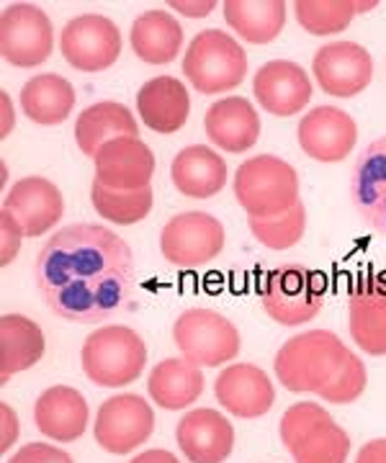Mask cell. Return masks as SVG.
I'll use <instances>...</instances> for the list:
<instances>
[{
	"label": "cell",
	"instance_id": "26",
	"mask_svg": "<svg viewBox=\"0 0 386 463\" xmlns=\"http://www.w3.org/2000/svg\"><path fill=\"white\" fill-rule=\"evenodd\" d=\"M137 134H139V127H137L135 114L117 100L93 103L75 121V142L88 157H96V152L114 139L137 137Z\"/></svg>",
	"mask_w": 386,
	"mask_h": 463
},
{
	"label": "cell",
	"instance_id": "12",
	"mask_svg": "<svg viewBox=\"0 0 386 463\" xmlns=\"http://www.w3.org/2000/svg\"><path fill=\"white\" fill-rule=\"evenodd\" d=\"M315 80L335 99H353L369 88L373 78V60L366 47L355 42H333L315 54Z\"/></svg>",
	"mask_w": 386,
	"mask_h": 463
},
{
	"label": "cell",
	"instance_id": "35",
	"mask_svg": "<svg viewBox=\"0 0 386 463\" xmlns=\"http://www.w3.org/2000/svg\"><path fill=\"white\" fill-rule=\"evenodd\" d=\"M330 422H335V420L322 404H317V402H299V404L288 407L284 417H281V428H278L281 443H284L288 453H294L309 435H315Z\"/></svg>",
	"mask_w": 386,
	"mask_h": 463
},
{
	"label": "cell",
	"instance_id": "13",
	"mask_svg": "<svg viewBox=\"0 0 386 463\" xmlns=\"http://www.w3.org/2000/svg\"><path fill=\"white\" fill-rule=\"evenodd\" d=\"M299 145L317 163H343L358 142L351 114L335 106H317L299 121Z\"/></svg>",
	"mask_w": 386,
	"mask_h": 463
},
{
	"label": "cell",
	"instance_id": "33",
	"mask_svg": "<svg viewBox=\"0 0 386 463\" xmlns=\"http://www.w3.org/2000/svg\"><path fill=\"white\" fill-rule=\"evenodd\" d=\"M248 227L252 237L268 250H288L294 248L304 237L306 230V209L299 201L294 209H288L281 216H270V219H250L248 216Z\"/></svg>",
	"mask_w": 386,
	"mask_h": 463
},
{
	"label": "cell",
	"instance_id": "30",
	"mask_svg": "<svg viewBox=\"0 0 386 463\" xmlns=\"http://www.w3.org/2000/svg\"><path fill=\"white\" fill-rule=\"evenodd\" d=\"M221 11L230 29L250 44H268L284 32V0H227Z\"/></svg>",
	"mask_w": 386,
	"mask_h": 463
},
{
	"label": "cell",
	"instance_id": "11",
	"mask_svg": "<svg viewBox=\"0 0 386 463\" xmlns=\"http://www.w3.org/2000/svg\"><path fill=\"white\" fill-rule=\"evenodd\" d=\"M60 50L65 62L80 72H103L121 54V33L111 18L101 14H85L65 24L60 36Z\"/></svg>",
	"mask_w": 386,
	"mask_h": 463
},
{
	"label": "cell",
	"instance_id": "36",
	"mask_svg": "<svg viewBox=\"0 0 386 463\" xmlns=\"http://www.w3.org/2000/svg\"><path fill=\"white\" fill-rule=\"evenodd\" d=\"M366 383H369L366 364L358 355L348 353V358L343 361L340 371L319 392V397L325 399V402H333V404H351V402H355V399L366 392Z\"/></svg>",
	"mask_w": 386,
	"mask_h": 463
},
{
	"label": "cell",
	"instance_id": "34",
	"mask_svg": "<svg viewBox=\"0 0 386 463\" xmlns=\"http://www.w3.org/2000/svg\"><path fill=\"white\" fill-rule=\"evenodd\" d=\"M348 456H351V435L337 422H330L315 435H309L291 453L294 463H345Z\"/></svg>",
	"mask_w": 386,
	"mask_h": 463
},
{
	"label": "cell",
	"instance_id": "29",
	"mask_svg": "<svg viewBox=\"0 0 386 463\" xmlns=\"http://www.w3.org/2000/svg\"><path fill=\"white\" fill-rule=\"evenodd\" d=\"M75 106V88L62 75L44 72L34 75L21 90V109L24 116L42 127L62 124Z\"/></svg>",
	"mask_w": 386,
	"mask_h": 463
},
{
	"label": "cell",
	"instance_id": "25",
	"mask_svg": "<svg viewBox=\"0 0 386 463\" xmlns=\"http://www.w3.org/2000/svg\"><path fill=\"white\" fill-rule=\"evenodd\" d=\"M47 350V337L34 319L3 315L0 319V381L8 383L16 373L34 368Z\"/></svg>",
	"mask_w": 386,
	"mask_h": 463
},
{
	"label": "cell",
	"instance_id": "38",
	"mask_svg": "<svg viewBox=\"0 0 386 463\" xmlns=\"http://www.w3.org/2000/svg\"><path fill=\"white\" fill-rule=\"evenodd\" d=\"M24 237L26 234L21 230V224L3 209L0 212V265L14 263V258L18 255V248H21V240Z\"/></svg>",
	"mask_w": 386,
	"mask_h": 463
},
{
	"label": "cell",
	"instance_id": "17",
	"mask_svg": "<svg viewBox=\"0 0 386 463\" xmlns=\"http://www.w3.org/2000/svg\"><path fill=\"white\" fill-rule=\"evenodd\" d=\"M258 103L273 116L302 114L312 100V80L306 70L291 60H270L252 78Z\"/></svg>",
	"mask_w": 386,
	"mask_h": 463
},
{
	"label": "cell",
	"instance_id": "28",
	"mask_svg": "<svg viewBox=\"0 0 386 463\" xmlns=\"http://www.w3.org/2000/svg\"><path fill=\"white\" fill-rule=\"evenodd\" d=\"M129 42L135 54L147 65H168L184 47V29L168 11H145L135 18Z\"/></svg>",
	"mask_w": 386,
	"mask_h": 463
},
{
	"label": "cell",
	"instance_id": "18",
	"mask_svg": "<svg viewBox=\"0 0 386 463\" xmlns=\"http://www.w3.org/2000/svg\"><path fill=\"white\" fill-rule=\"evenodd\" d=\"M3 209L16 219L26 237H42L65 216V199L52 181L29 175L8 191Z\"/></svg>",
	"mask_w": 386,
	"mask_h": 463
},
{
	"label": "cell",
	"instance_id": "39",
	"mask_svg": "<svg viewBox=\"0 0 386 463\" xmlns=\"http://www.w3.org/2000/svg\"><path fill=\"white\" fill-rule=\"evenodd\" d=\"M18 414L14 412L11 404L0 402V453L11 450L18 440Z\"/></svg>",
	"mask_w": 386,
	"mask_h": 463
},
{
	"label": "cell",
	"instance_id": "19",
	"mask_svg": "<svg viewBox=\"0 0 386 463\" xmlns=\"http://www.w3.org/2000/svg\"><path fill=\"white\" fill-rule=\"evenodd\" d=\"M348 330L369 355H386V273L366 276L353 286Z\"/></svg>",
	"mask_w": 386,
	"mask_h": 463
},
{
	"label": "cell",
	"instance_id": "2",
	"mask_svg": "<svg viewBox=\"0 0 386 463\" xmlns=\"http://www.w3.org/2000/svg\"><path fill=\"white\" fill-rule=\"evenodd\" d=\"M348 347L335 332L309 330L286 340L276 353V379L294 394H319L348 358Z\"/></svg>",
	"mask_w": 386,
	"mask_h": 463
},
{
	"label": "cell",
	"instance_id": "14",
	"mask_svg": "<svg viewBox=\"0 0 386 463\" xmlns=\"http://www.w3.org/2000/svg\"><path fill=\"white\" fill-rule=\"evenodd\" d=\"M217 402L240 420H258L276 404V389L270 376L252 364L227 365L214 381Z\"/></svg>",
	"mask_w": 386,
	"mask_h": 463
},
{
	"label": "cell",
	"instance_id": "27",
	"mask_svg": "<svg viewBox=\"0 0 386 463\" xmlns=\"http://www.w3.org/2000/svg\"><path fill=\"white\" fill-rule=\"evenodd\" d=\"M152 402L168 412L188 410L203 392V371L185 358H168L152 368L147 379Z\"/></svg>",
	"mask_w": 386,
	"mask_h": 463
},
{
	"label": "cell",
	"instance_id": "22",
	"mask_svg": "<svg viewBox=\"0 0 386 463\" xmlns=\"http://www.w3.org/2000/svg\"><path fill=\"white\" fill-rule=\"evenodd\" d=\"M203 129L219 149L242 155L260 137V116L248 99L230 96L209 106L203 116Z\"/></svg>",
	"mask_w": 386,
	"mask_h": 463
},
{
	"label": "cell",
	"instance_id": "37",
	"mask_svg": "<svg viewBox=\"0 0 386 463\" xmlns=\"http://www.w3.org/2000/svg\"><path fill=\"white\" fill-rule=\"evenodd\" d=\"M8 463H75L72 456L52 443H26L8 458Z\"/></svg>",
	"mask_w": 386,
	"mask_h": 463
},
{
	"label": "cell",
	"instance_id": "5",
	"mask_svg": "<svg viewBox=\"0 0 386 463\" xmlns=\"http://www.w3.org/2000/svg\"><path fill=\"white\" fill-rule=\"evenodd\" d=\"M83 373L96 386L121 389L135 383L147 365V345L132 327L106 325L85 340Z\"/></svg>",
	"mask_w": 386,
	"mask_h": 463
},
{
	"label": "cell",
	"instance_id": "9",
	"mask_svg": "<svg viewBox=\"0 0 386 463\" xmlns=\"http://www.w3.org/2000/svg\"><path fill=\"white\" fill-rule=\"evenodd\" d=\"M160 250L175 268H202L224 250V227L206 212L175 214L160 232Z\"/></svg>",
	"mask_w": 386,
	"mask_h": 463
},
{
	"label": "cell",
	"instance_id": "32",
	"mask_svg": "<svg viewBox=\"0 0 386 463\" xmlns=\"http://www.w3.org/2000/svg\"><path fill=\"white\" fill-rule=\"evenodd\" d=\"M90 201L106 222L129 227V224L147 219L155 196H152V185L142 188V191H114V188H106L103 183L93 181Z\"/></svg>",
	"mask_w": 386,
	"mask_h": 463
},
{
	"label": "cell",
	"instance_id": "40",
	"mask_svg": "<svg viewBox=\"0 0 386 463\" xmlns=\"http://www.w3.org/2000/svg\"><path fill=\"white\" fill-rule=\"evenodd\" d=\"M173 11H178V14H184L188 18H203L209 16L214 8H217V3L214 0H202V3H188V0H170L168 3Z\"/></svg>",
	"mask_w": 386,
	"mask_h": 463
},
{
	"label": "cell",
	"instance_id": "1",
	"mask_svg": "<svg viewBox=\"0 0 386 463\" xmlns=\"http://www.w3.org/2000/svg\"><path fill=\"white\" fill-rule=\"evenodd\" d=\"M36 286L60 319L99 325L132 298L135 255L117 232L101 224H70L39 250Z\"/></svg>",
	"mask_w": 386,
	"mask_h": 463
},
{
	"label": "cell",
	"instance_id": "16",
	"mask_svg": "<svg viewBox=\"0 0 386 463\" xmlns=\"http://www.w3.org/2000/svg\"><path fill=\"white\" fill-rule=\"evenodd\" d=\"M96 181L114 191L150 188L155 175V155L139 137H121L103 145L96 157Z\"/></svg>",
	"mask_w": 386,
	"mask_h": 463
},
{
	"label": "cell",
	"instance_id": "8",
	"mask_svg": "<svg viewBox=\"0 0 386 463\" xmlns=\"http://www.w3.org/2000/svg\"><path fill=\"white\" fill-rule=\"evenodd\" d=\"M54 29L34 3H11L0 16V54L16 67H39L50 60Z\"/></svg>",
	"mask_w": 386,
	"mask_h": 463
},
{
	"label": "cell",
	"instance_id": "7",
	"mask_svg": "<svg viewBox=\"0 0 386 463\" xmlns=\"http://www.w3.org/2000/svg\"><path fill=\"white\" fill-rule=\"evenodd\" d=\"M173 340L184 353L185 361L199 368H217L230 364L240 353V332L232 325V319L202 307L185 309L175 319Z\"/></svg>",
	"mask_w": 386,
	"mask_h": 463
},
{
	"label": "cell",
	"instance_id": "43",
	"mask_svg": "<svg viewBox=\"0 0 386 463\" xmlns=\"http://www.w3.org/2000/svg\"><path fill=\"white\" fill-rule=\"evenodd\" d=\"M129 463H181L170 450H163V448H152V450H145L135 456Z\"/></svg>",
	"mask_w": 386,
	"mask_h": 463
},
{
	"label": "cell",
	"instance_id": "24",
	"mask_svg": "<svg viewBox=\"0 0 386 463\" xmlns=\"http://www.w3.org/2000/svg\"><path fill=\"white\" fill-rule=\"evenodd\" d=\"M170 178L188 199H212L227 185V163L206 145H191L175 155Z\"/></svg>",
	"mask_w": 386,
	"mask_h": 463
},
{
	"label": "cell",
	"instance_id": "15",
	"mask_svg": "<svg viewBox=\"0 0 386 463\" xmlns=\"http://www.w3.org/2000/svg\"><path fill=\"white\" fill-rule=\"evenodd\" d=\"M175 440L188 463H224L235 450V428L217 410H191L178 420Z\"/></svg>",
	"mask_w": 386,
	"mask_h": 463
},
{
	"label": "cell",
	"instance_id": "20",
	"mask_svg": "<svg viewBox=\"0 0 386 463\" xmlns=\"http://www.w3.org/2000/svg\"><path fill=\"white\" fill-rule=\"evenodd\" d=\"M34 422L36 430L54 443H75L88 430L90 407L78 389L57 383L36 399Z\"/></svg>",
	"mask_w": 386,
	"mask_h": 463
},
{
	"label": "cell",
	"instance_id": "10",
	"mask_svg": "<svg viewBox=\"0 0 386 463\" xmlns=\"http://www.w3.org/2000/svg\"><path fill=\"white\" fill-rule=\"evenodd\" d=\"M152 432H155V412L150 402L139 394H117L106 399L93 422L96 443L114 456H127L137 450L142 443L150 440Z\"/></svg>",
	"mask_w": 386,
	"mask_h": 463
},
{
	"label": "cell",
	"instance_id": "3",
	"mask_svg": "<svg viewBox=\"0 0 386 463\" xmlns=\"http://www.w3.org/2000/svg\"><path fill=\"white\" fill-rule=\"evenodd\" d=\"M235 196L250 219L281 216L299 203V175L276 155H255L237 167Z\"/></svg>",
	"mask_w": 386,
	"mask_h": 463
},
{
	"label": "cell",
	"instance_id": "42",
	"mask_svg": "<svg viewBox=\"0 0 386 463\" xmlns=\"http://www.w3.org/2000/svg\"><path fill=\"white\" fill-rule=\"evenodd\" d=\"M14 121H16L14 103H11V96L3 90V93H0V137H3V139L11 134V129H14Z\"/></svg>",
	"mask_w": 386,
	"mask_h": 463
},
{
	"label": "cell",
	"instance_id": "4",
	"mask_svg": "<svg viewBox=\"0 0 386 463\" xmlns=\"http://www.w3.org/2000/svg\"><path fill=\"white\" fill-rule=\"evenodd\" d=\"M258 291L263 309L273 322L299 327L319 315L327 294V279L306 265L286 263L268 270L260 279Z\"/></svg>",
	"mask_w": 386,
	"mask_h": 463
},
{
	"label": "cell",
	"instance_id": "6",
	"mask_svg": "<svg viewBox=\"0 0 386 463\" xmlns=\"http://www.w3.org/2000/svg\"><path fill=\"white\" fill-rule=\"evenodd\" d=\"M184 72L188 83L203 96L227 93L245 80L248 54L227 32H199L184 54Z\"/></svg>",
	"mask_w": 386,
	"mask_h": 463
},
{
	"label": "cell",
	"instance_id": "23",
	"mask_svg": "<svg viewBox=\"0 0 386 463\" xmlns=\"http://www.w3.org/2000/svg\"><path fill=\"white\" fill-rule=\"evenodd\" d=\"M137 114L157 134H175L184 129L191 114V96L178 78H152L137 93Z\"/></svg>",
	"mask_w": 386,
	"mask_h": 463
},
{
	"label": "cell",
	"instance_id": "21",
	"mask_svg": "<svg viewBox=\"0 0 386 463\" xmlns=\"http://www.w3.org/2000/svg\"><path fill=\"white\" fill-rule=\"evenodd\" d=\"M351 201L371 230L386 237V137L361 152L353 167Z\"/></svg>",
	"mask_w": 386,
	"mask_h": 463
},
{
	"label": "cell",
	"instance_id": "31",
	"mask_svg": "<svg viewBox=\"0 0 386 463\" xmlns=\"http://www.w3.org/2000/svg\"><path fill=\"white\" fill-rule=\"evenodd\" d=\"M376 0H297L294 14L304 29L315 36L345 32L358 14H369Z\"/></svg>",
	"mask_w": 386,
	"mask_h": 463
},
{
	"label": "cell",
	"instance_id": "41",
	"mask_svg": "<svg viewBox=\"0 0 386 463\" xmlns=\"http://www.w3.org/2000/svg\"><path fill=\"white\" fill-rule=\"evenodd\" d=\"M355 463H386V438L369 440L366 446L358 450Z\"/></svg>",
	"mask_w": 386,
	"mask_h": 463
}]
</instances>
